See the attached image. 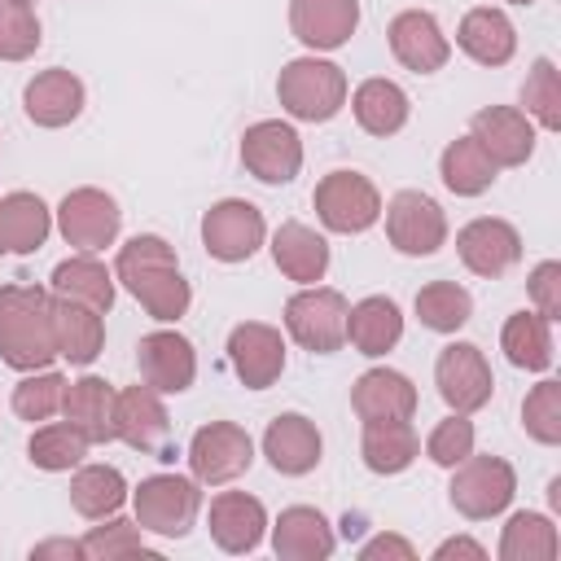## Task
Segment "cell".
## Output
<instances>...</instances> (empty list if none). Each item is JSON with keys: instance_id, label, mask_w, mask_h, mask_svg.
<instances>
[{"instance_id": "obj_28", "label": "cell", "mask_w": 561, "mask_h": 561, "mask_svg": "<svg viewBox=\"0 0 561 561\" xmlns=\"http://www.w3.org/2000/svg\"><path fill=\"white\" fill-rule=\"evenodd\" d=\"M399 337H403V311H399L394 298L373 294V298H359V302L346 311V342H351L359 355L377 359V355L394 351Z\"/></svg>"}, {"instance_id": "obj_17", "label": "cell", "mask_w": 561, "mask_h": 561, "mask_svg": "<svg viewBox=\"0 0 561 561\" xmlns=\"http://www.w3.org/2000/svg\"><path fill=\"white\" fill-rule=\"evenodd\" d=\"M386 39H390L394 61L408 66V70H416V75H434V70H443L447 57H451V44H447L438 18L425 13V9H403V13H394Z\"/></svg>"}, {"instance_id": "obj_6", "label": "cell", "mask_w": 561, "mask_h": 561, "mask_svg": "<svg viewBox=\"0 0 561 561\" xmlns=\"http://www.w3.org/2000/svg\"><path fill=\"white\" fill-rule=\"evenodd\" d=\"M513 491H517V473H513L508 460H500V456H473L469 451L456 465V473H451L447 500H451V508L460 517L486 522V517H500L508 508Z\"/></svg>"}, {"instance_id": "obj_40", "label": "cell", "mask_w": 561, "mask_h": 561, "mask_svg": "<svg viewBox=\"0 0 561 561\" xmlns=\"http://www.w3.org/2000/svg\"><path fill=\"white\" fill-rule=\"evenodd\" d=\"M416 316H421V324L434 329V333H456L460 324H469L473 298H469V289L456 285V280H430V285L416 289Z\"/></svg>"}, {"instance_id": "obj_30", "label": "cell", "mask_w": 561, "mask_h": 561, "mask_svg": "<svg viewBox=\"0 0 561 561\" xmlns=\"http://www.w3.org/2000/svg\"><path fill=\"white\" fill-rule=\"evenodd\" d=\"M53 337H57V355L83 368L105 346V320H101V311L53 294Z\"/></svg>"}, {"instance_id": "obj_41", "label": "cell", "mask_w": 561, "mask_h": 561, "mask_svg": "<svg viewBox=\"0 0 561 561\" xmlns=\"http://www.w3.org/2000/svg\"><path fill=\"white\" fill-rule=\"evenodd\" d=\"M83 557L88 561H123V557H158L149 543H145V530L140 522H127L118 513L101 517V526H92L83 539Z\"/></svg>"}, {"instance_id": "obj_11", "label": "cell", "mask_w": 561, "mask_h": 561, "mask_svg": "<svg viewBox=\"0 0 561 561\" xmlns=\"http://www.w3.org/2000/svg\"><path fill=\"white\" fill-rule=\"evenodd\" d=\"M254 465V438L237 421H210L188 438V469L197 482L219 486Z\"/></svg>"}, {"instance_id": "obj_20", "label": "cell", "mask_w": 561, "mask_h": 561, "mask_svg": "<svg viewBox=\"0 0 561 561\" xmlns=\"http://www.w3.org/2000/svg\"><path fill=\"white\" fill-rule=\"evenodd\" d=\"M359 26V0H289V31L311 53L342 48Z\"/></svg>"}, {"instance_id": "obj_49", "label": "cell", "mask_w": 561, "mask_h": 561, "mask_svg": "<svg viewBox=\"0 0 561 561\" xmlns=\"http://www.w3.org/2000/svg\"><path fill=\"white\" fill-rule=\"evenodd\" d=\"M48 557L79 561V557H83V543H79V539H44V543L31 548V561H48Z\"/></svg>"}, {"instance_id": "obj_23", "label": "cell", "mask_w": 561, "mask_h": 561, "mask_svg": "<svg viewBox=\"0 0 561 561\" xmlns=\"http://www.w3.org/2000/svg\"><path fill=\"white\" fill-rule=\"evenodd\" d=\"M263 530H267V508L245 495V491H219L210 500V539L241 557V552H254L263 543Z\"/></svg>"}, {"instance_id": "obj_19", "label": "cell", "mask_w": 561, "mask_h": 561, "mask_svg": "<svg viewBox=\"0 0 561 561\" xmlns=\"http://www.w3.org/2000/svg\"><path fill=\"white\" fill-rule=\"evenodd\" d=\"M171 416L162 408V394L149 386H127L114 399V438H123L131 451H167Z\"/></svg>"}, {"instance_id": "obj_15", "label": "cell", "mask_w": 561, "mask_h": 561, "mask_svg": "<svg viewBox=\"0 0 561 561\" xmlns=\"http://www.w3.org/2000/svg\"><path fill=\"white\" fill-rule=\"evenodd\" d=\"M456 254L460 263L473 272V276H504L508 267H517L522 259V237L508 219H495V215H482V219H469L460 232H456Z\"/></svg>"}, {"instance_id": "obj_9", "label": "cell", "mask_w": 561, "mask_h": 561, "mask_svg": "<svg viewBox=\"0 0 561 561\" xmlns=\"http://www.w3.org/2000/svg\"><path fill=\"white\" fill-rule=\"evenodd\" d=\"M381 210H386V237H390V245H394L399 254L425 259V254H434V250L447 241V215H443V206H438L430 193H421V188L394 193Z\"/></svg>"}, {"instance_id": "obj_44", "label": "cell", "mask_w": 561, "mask_h": 561, "mask_svg": "<svg viewBox=\"0 0 561 561\" xmlns=\"http://www.w3.org/2000/svg\"><path fill=\"white\" fill-rule=\"evenodd\" d=\"M61 394H66V377L53 368H35L13 386V412L22 421H48L53 412H61Z\"/></svg>"}, {"instance_id": "obj_8", "label": "cell", "mask_w": 561, "mask_h": 561, "mask_svg": "<svg viewBox=\"0 0 561 561\" xmlns=\"http://www.w3.org/2000/svg\"><path fill=\"white\" fill-rule=\"evenodd\" d=\"M118 228H123V210L105 188H70L57 206V232L79 254H96L114 245Z\"/></svg>"}, {"instance_id": "obj_42", "label": "cell", "mask_w": 561, "mask_h": 561, "mask_svg": "<svg viewBox=\"0 0 561 561\" xmlns=\"http://www.w3.org/2000/svg\"><path fill=\"white\" fill-rule=\"evenodd\" d=\"M522 114L535 118L543 131H557L561 127V79H557V66L552 57H539L522 83Z\"/></svg>"}, {"instance_id": "obj_39", "label": "cell", "mask_w": 561, "mask_h": 561, "mask_svg": "<svg viewBox=\"0 0 561 561\" xmlns=\"http://www.w3.org/2000/svg\"><path fill=\"white\" fill-rule=\"evenodd\" d=\"M88 447H92V443H88L70 421H57V425H39V430L31 434L26 456H31V465L44 469V473H66V469H79V465H83Z\"/></svg>"}, {"instance_id": "obj_13", "label": "cell", "mask_w": 561, "mask_h": 561, "mask_svg": "<svg viewBox=\"0 0 561 561\" xmlns=\"http://www.w3.org/2000/svg\"><path fill=\"white\" fill-rule=\"evenodd\" d=\"M241 162L263 184H289L302 171V140L289 123L263 118L241 136Z\"/></svg>"}, {"instance_id": "obj_33", "label": "cell", "mask_w": 561, "mask_h": 561, "mask_svg": "<svg viewBox=\"0 0 561 561\" xmlns=\"http://www.w3.org/2000/svg\"><path fill=\"white\" fill-rule=\"evenodd\" d=\"M53 294L105 316L114 307V272L92 254H70L53 267Z\"/></svg>"}, {"instance_id": "obj_43", "label": "cell", "mask_w": 561, "mask_h": 561, "mask_svg": "<svg viewBox=\"0 0 561 561\" xmlns=\"http://www.w3.org/2000/svg\"><path fill=\"white\" fill-rule=\"evenodd\" d=\"M39 18L31 0H0V61H26L39 48Z\"/></svg>"}, {"instance_id": "obj_46", "label": "cell", "mask_w": 561, "mask_h": 561, "mask_svg": "<svg viewBox=\"0 0 561 561\" xmlns=\"http://www.w3.org/2000/svg\"><path fill=\"white\" fill-rule=\"evenodd\" d=\"M469 451H473V421H469L465 412H451V416L438 421V425L430 430V438H425V456H430L434 465H443V469H456Z\"/></svg>"}, {"instance_id": "obj_27", "label": "cell", "mask_w": 561, "mask_h": 561, "mask_svg": "<svg viewBox=\"0 0 561 561\" xmlns=\"http://www.w3.org/2000/svg\"><path fill=\"white\" fill-rule=\"evenodd\" d=\"M456 44H460V53L473 57L478 66H504V61H513V53H517V31H513V22H508L504 9L482 4V9H469V13L460 18Z\"/></svg>"}, {"instance_id": "obj_47", "label": "cell", "mask_w": 561, "mask_h": 561, "mask_svg": "<svg viewBox=\"0 0 561 561\" xmlns=\"http://www.w3.org/2000/svg\"><path fill=\"white\" fill-rule=\"evenodd\" d=\"M526 289H530V302H535V311L543 320H561V263L557 259H543L530 272Z\"/></svg>"}, {"instance_id": "obj_22", "label": "cell", "mask_w": 561, "mask_h": 561, "mask_svg": "<svg viewBox=\"0 0 561 561\" xmlns=\"http://www.w3.org/2000/svg\"><path fill=\"white\" fill-rule=\"evenodd\" d=\"M351 408L364 425H373V421H412L416 386L394 368H368L351 386Z\"/></svg>"}, {"instance_id": "obj_3", "label": "cell", "mask_w": 561, "mask_h": 561, "mask_svg": "<svg viewBox=\"0 0 561 561\" xmlns=\"http://www.w3.org/2000/svg\"><path fill=\"white\" fill-rule=\"evenodd\" d=\"M276 96L280 110L298 123H329L342 105H346V75L337 61L324 57H294L285 61L280 79H276Z\"/></svg>"}, {"instance_id": "obj_51", "label": "cell", "mask_w": 561, "mask_h": 561, "mask_svg": "<svg viewBox=\"0 0 561 561\" xmlns=\"http://www.w3.org/2000/svg\"><path fill=\"white\" fill-rule=\"evenodd\" d=\"M508 4H535V0H508Z\"/></svg>"}, {"instance_id": "obj_38", "label": "cell", "mask_w": 561, "mask_h": 561, "mask_svg": "<svg viewBox=\"0 0 561 561\" xmlns=\"http://www.w3.org/2000/svg\"><path fill=\"white\" fill-rule=\"evenodd\" d=\"M561 552V535L543 513H513L500 535V561H552Z\"/></svg>"}, {"instance_id": "obj_25", "label": "cell", "mask_w": 561, "mask_h": 561, "mask_svg": "<svg viewBox=\"0 0 561 561\" xmlns=\"http://www.w3.org/2000/svg\"><path fill=\"white\" fill-rule=\"evenodd\" d=\"M272 548L280 561H324L337 548V535L329 526V517L311 504H294L276 517L272 526Z\"/></svg>"}, {"instance_id": "obj_10", "label": "cell", "mask_w": 561, "mask_h": 561, "mask_svg": "<svg viewBox=\"0 0 561 561\" xmlns=\"http://www.w3.org/2000/svg\"><path fill=\"white\" fill-rule=\"evenodd\" d=\"M267 237L263 210L245 197H224L202 215V245L219 263H245Z\"/></svg>"}, {"instance_id": "obj_18", "label": "cell", "mask_w": 561, "mask_h": 561, "mask_svg": "<svg viewBox=\"0 0 561 561\" xmlns=\"http://www.w3.org/2000/svg\"><path fill=\"white\" fill-rule=\"evenodd\" d=\"M469 136L495 167H522L535 153V123L513 105H486L469 118Z\"/></svg>"}, {"instance_id": "obj_21", "label": "cell", "mask_w": 561, "mask_h": 561, "mask_svg": "<svg viewBox=\"0 0 561 561\" xmlns=\"http://www.w3.org/2000/svg\"><path fill=\"white\" fill-rule=\"evenodd\" d=\"M324 438L316 430V421H307L302 412H280L267 430H263V456L276 473L285 478H302L320 465Z\"/></svg>"}, {"instance_id": "obj_31", "label": "cell", "mask_w": 561, "mask_h": 561, "mask_svg": "<svg viewBox=\"0 0 561 561\" xmlns=\"http://www.w3.org/2000/svg\"><path fill=\"white\" fill-rule=\"evenodd\" d=\"M53 232V210L35 193L0 197V254H35Z\"/></svg>"}, {"instance_id": "obj_4", "label": "cell", "mask_w": 561, "mask_h": 561, "mask_svg": "<svg viewBox=\"0 0 561 561\" xmlns=\"http://www.w3.org/2000/svg\"><path fill=\"white\" fill-rule=\"evenodd\" d=\"M131 504H136L140 530L180 539L193 530L202 513V486L197 478H184V473H153V478H140V486L131 491Z\"/></svg>"}, {"instance_id": "obj_2", "label": "cell", "mask_w": 561, "mask_h": 561, "mask_svg": "<svg viewBox=\"0 0 561 561\" xmlns=\"http://www.w3.org/2000/svg\"><path fill=\"white\" fill-rule=\"evenodd\" d=\"M0 359L18 373L48 368L57 359L53 294L39 285H0Z\"/></svg>"}, {"instance_id": "obj_50", "label": "cell", "mask_w": 561, "mask_h": 561, "mask_svg": "<svg viewBox=\"0 0 561 561\" xmlns=\"http://www.w3.org/2000/svg\"><path fill=\"white\" fill-rule=\"evenodd\" d=\"M447 557H473V561H482L486 548L473 543V539H465V535H456V539H443V543L434 548V561H447Z\"/></svg>"}, {"instance_id": "obj_5", "label": "cell", "mask_w": 561, "mask_h": 561, "mask_svg": "<svg viewBox=\"0 0 561 561\" xmlns=\"http://www.w3.org/2000/svg\"><path fill=\"white\" fill-rule=\"evenodd\" d=\"M346 311L351 302L329 285H302L285 302V329L289 337L311 355H333L346 342Z\"/></svg>"}, {"instance_id": "obj_24", "label": "cell", "mask_w": 561, "mask_h": 561, "mask_svg": "<svg viewBox=\"0 0 561 561\" xmlns=\"http://www.w3.org/2000/svg\"><path fill=\"white\" fill-rule=\"evenodd\" d=\"M22 110L35 127H66L83 114V79L61 66L39 70L22 92Z\"/></svg>"}, {"instance_id": "obj_29", "label": "cell", "mask_w": 561, "mask_h": 561, "mask_svg": "<svg viewBox=\"0 0 561 561\" xmlns=\"http://www.w3.org/2000/svg\"><path fill=\"white\" fill-rule=\"evenodd\" d=\"M272 259H276V267H280L289 280L316 285V280H324V272H329V241H324L316 228H307V224H298V219H285V224L272 232Z\"/></svg>"}, {"instance_id": "obj_36", "label": "cell", "mask_w": 561, "mask_h": 561, "mask_svg": "<svg viewBox=\"0 0 561 561\" xmlns=\"http://www.w3.org/2000/svg\"><path fill=\"white\" fill-rule=\"evenodd\" d=\"M127 500V478L114 465H79L70 478V508L88 522L118 513Z\"/></svg>"}, {"instance_id": "obj_1", "label": "cell", "mask_w": 561, "mask_h": 561, "mask_svg": "<svg viewBox=\"0 0 561 561\" xmlns=\"http://www.w3.org/2000/svg\"><path fill=\"white\" fill-rule=\"evenodd\" d=\"M114 276L162 324H175L193 302V289H188V280L180 272V259L158 232H136L127 245H118Z\"/></svg>"}, {"instance_id": "obj_12", "label": "cell", "mask_w": 561, "mask_h": 561, "mask_svg": "<svg viewBox=\"0 0 561 561\" xmlns=\"http://www.w3.org/2000/svg\"><path fill=\"white\" fill-rule=\"evenodd\" d=\"M434 381H438V394L451 412H478L491 403V390H495V377H491V364L486 355L473 346V342H451L438 351L434 359Z\"/></svg>"}, {"instance_id": "obj_26", "label": "cell", "mask_w": 561, "mask_h": 561, "mask_svg": "<svg viewBox=\"0 0 561 561\" xmlns=\"http://www.w3.org/2000/svg\"><path fill=\"white\" fill-rule=\"evenodd\" d=\"M114 399L118 390L105 381V377H79V381H66V394H61V416L96 447V443H114Z\"/></svg>"}, {"instance_id": "obj_16", "label": "cell", "mask_w": 561, "mask_h": 561, "mask_svg": "<svg viewBox=\"0 0 561 561\" xmlns=\"http://www.w3.org/2000/svg\"><path fill=\"white\" fill-rule=\"evenodd\" d=\"M228 364L245 390H267L285 373V337L263 320H245L228 333Z\"/></svg>"}, {"instance_id": "obj_7", "label": "cell", "mask_w": 561, "mask_h": 561, "mask_svg": "<svg viewBox=\"0 0 561 561\" xmlns=\"http://www.w3.org/2000/svg\"><path fill=\"white\" fill-rule=\"evenodd\" d=\"M311 206L320 215V224L329 232H342V237H355V232H368L377 219H381V193L368 175L359 171H329L316 193H311Z\"/></svg>"}, {"instance_id": "obj_45", "label": "cell", "mask_w": 561, "mask_h": 561, "mask_svg": "<svg viewBox=\"0 0 561 561\" xmlns=\"http://www.w3.org/2000/svg\"><path fill=\"white\" fill-rule=\"evenodd\" d=\"M522 430L543 443V447H557L561 443V381L543 377L526 399H522Z\"/></svg>"}, {"instance_id": "obj_37", "label": "cell", "mask_w": 561, "mask_h": 561, "mask_svg": "<svg viewBox=\"0 0 561 561\" xmlns=\"http://www.w3.org/2000/svg\"><path fill=\"white\" fill-rule=\"evenodd\" d=\"M495 162L486 158V149L473 140V136H456L447 149H443V158H438V175H443V184L456 193V197H478V193H486L491 184H495Z\"/></svg>"}, {"instance_id": "obj_35", "label": "cell", "mask_w": 561, "mask_h": 561, "mask_svg": "<svg viewBox=\"0 0 561 561\" xmlns=\"http://www.w3.org/2000/svg\"><path fill=\"white\" fill-rule=\"evenodd\" d=\"M359 456L373 473L390 478V473H403L421 456V438H416L412 421H373V425H364Z\"/></svg>"}, {"instance_id": "obj_48", "label": "cell", "mask_w": 561, "mask_h": 561, "mask_svg": "<svg viewBox=\"0 0 561 561\" xmlns=\"http://www.w3.org/2000/svg\"><path fill=\"white\" fill-rule=\"evenodd\" d=\"M359 557H364V561H377V557H399V561H412V557H416V548H412L408 539H399V535H373V539L359 548Z\"/></svg>"}, {"instance_id": "obj_32", "label": "cell", "mask_w": 561, "mask_h": 561, "mask_svg": "<svg viewBox=\"0 0 561 561\" xmlns=\"http://www.w3.org/2000/svg\"><path fill=\"white\" fill-rule=\"evenodd\" d=\"M351 114L368 136H394V131H403L412 101L394 79H364L351 96Z\"/></svg>"}, {"instance_id": "obj_14", "label": "cell", "mask_w": 561, "mask_h": 561, "mask_svg": "<svg viewBox=\"0 0 561 561\" xmlns=\"http://www.w3.org/2000/svg\"><path fill=\"white\" fill-rule=\"evenodd\" d=\"M136 364H140V381L158 394H184L197 377V351L175 329L145 333L140 346H136Z\"/></svg>"}, {"instance_id": "obj_34", "label": "cell", "mask_w": 561, "mask_h": 561, "mask_svg": "<svg viewBox=\"0 0 561 561\" xmlns=\"http://www.w3.org/2000/svg\"><path fill=\"white\" fill-rule=\"evenodd\" d=\"M500 351L513 368L543 373L552 364V320H543L539 311H513L500 329Z\"/></svg>"}]
</instances>
